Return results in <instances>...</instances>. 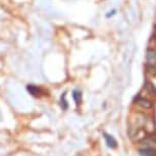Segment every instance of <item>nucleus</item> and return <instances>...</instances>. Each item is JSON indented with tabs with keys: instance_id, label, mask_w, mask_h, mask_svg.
<instances>
[{
	"instance_id": "nucleus-1",
	"label": "nucleus",
	"mask_w": 156,
	"mask_h": 156,
	"mask_svg": "<svg viewBox=\"0 0 156 156\" xmlns=\"http://www.w3.org/2000/svg\"><path fill=\"white\" fill-rule=\"evenodd\" d=\"M140 143L144 148H149V149L156 150V139H154V138L146 137V138H144L142 141H140Z\"/></svg>"
},
{
	"instance_id": "nucleus-2",
	"label": "nucleus",
	"mask_w": 156,
	"mask_h": 156,
	"mask_svg": "<svg viewBox=\"0 0 156 156\" xmlns=\"http://www.w3.org/2000/svg\"><path fill=\"white\" fill-rule=\"evenodd\" d=\"M136 103H137V105H139L140 107L144 108V109H150V108H152L153 106V103L151 101H149V100L146 98H142V97L137 98Z\"/></svg>"
},
{
	"instance_id": "nucleus-3",
	"label": "nucleus",
	"mask_w": 156,
	"mask_h": 156,
	"mask_svg": "<svg viewBox=\"0 0 156 156\" xmlns=\"http://www.w3.org/2000/svg\"><path fill=\"white\" fill-rule=\"evenodd\" d=\"M27 90H28V92L34 97H39L41 96V94H42V90H41L39 87L35 86V85H28Z\"/></svg>"
},
{
	"instance_id": "nucleus-4",
	"label": "nucleus",
	"mask_w": 156,
	"mask_h": 156,
	"mask_svg": "<svg viewBox=\"0 0 156 156\" xmlns=\"http://www.w3.org/2000/svg\"><path fill=\"white\" fill-rule=\"evenodd\" d=\"M104 139H105V142H106V145L110 148H115L117 146V142L114 138L111 136L109 134H106L104 133Z\"/></svg>"
},
{
	"instance_id": "nucleus-5",
	"label": "nucleus",
	"mask_w": 156,
	"mask_h": 156,
	"mask_svg": "<svg viewBox=\"0 0 156 156\" xmlns=\"http://www.w3.org/2000/svg\"><path fill=\"white\" fill-rule=\"evenodd\" d=\"M140 154L143 156H154L156 155V150L154 149H149V148H143L139 150Z\"/></svg>"
},
{
	"instance_id": "nucleus-6",
	"label": "nucleus",
	"mask_w": 156,
	"mask_h": 156,
	"mask_svg": "<svg viewBox=\"0 0 156 156\" xmlns=\"http://www.w3.org/2000/svg\"><path fill=\"white\" fill-rule=\"evenodd\" d=\"M73 99H75L76 104V105L80 104V103H81V100H82V95H81V92H80V91H78V90H75V91H73Z\"/></svg>"
},
{
	"instance_id": "nucleus-7",
	"label": "nucleus",
	"mask_w": 156,
	"mask_h": 156,
	"mask_svg": "<svg viewBox=\"0 0 156 156\" xmlns=\"http://www.w3.org/2000/svg\"><path fill=\"white\" fill-rule=\"evenodd\" d=\"M155 42H156V39H155Z\"/></svg>"
}]
</instances>
